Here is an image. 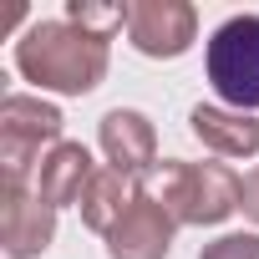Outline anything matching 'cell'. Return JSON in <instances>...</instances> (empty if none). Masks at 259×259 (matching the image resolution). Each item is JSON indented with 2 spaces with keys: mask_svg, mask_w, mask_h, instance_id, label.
<instances>
[{
  "mask_svg": "<svg viewBox=\"0 0 259 259\" xmlns=\"http://www.w3.org/2000/svg\"><path fill=\"white\" fill-rule=\"evenodd\" d=\"M112 66V41L81 31L76 21L56 16V21H31L16 36V71L36 87V92H56V97H87L107 81Z\"/></svg>",
  "mask_w": 259,
  "mask_h": 259,
  "instance_id": "cell-1",
  "label": "cell"
},
{
  "mask_svg": "<svg viewBox=\"0 0 259 259\" xmlns=\"http://www.w3.org/2000/svg\"><path fill=\"white\" fill-rule=\"evenodd\" d=\"M158 198L178 219V229H213L229 213H239V178L224 163L168 158L158 168Z\"/></svg>",
  "mask_w": 259,
  "mask_h": 259,
  "instance_id": "cell-2",
  "label": "cell"
},
{
  "mask_svg": "<svg viewBox=\"0 0 259 259\" xmlns=\"http://www.w3.org/2000/svg\"><path fill=\"white\" fill-rule=\"evenodd\" d=\"M203 76L219 92V107L234 112H259V16L239 11L213 26L203 46Z\"/></svg>",
  "mask_w": 259,
  "mask_h": 259,
  "instance_id": "cell-3",
  "label": "cell"
},
{
  "mask_svg": "<svg viewBox=\"0 0 259 259\" xmlns=\"http://www.w3.org/2000/svg\"><path fill=\"white\" fill-rule=\"evenodd\" d=\"M61 107L31 92H11L0 102V183H36L41 158L66 143L61 138Z\"/></svg>",
  "mask_w": 259,
  "mask_h": 259,
  "instance_id": "cell-4",
  "label": "cell"
},
{
  "mask_svg": "<svg viewBox=\"0 0 259 259\" xmlns=\"http://www.w3.org/2000/svg\"><path fill=\"white\" fill-rule=\"evenodd\" d=\"M127 41L148 61H178L198 41L193 0H133L127 6Z\"/></svg>",
  "mask_w": 259,
  "mask_h": 259,
  "instance_id": "cell-5",
  "label": "cell"
},
{
  "mask_svg": "<svg viewBox=\"0 0 259 259\" xmlns=\"http://www.w3.org/2000/svg\"><path fill=\"white\" fill-rule=\"evenodd\" d=\"M97 148H102V158H107L112 173L133 178V183H143L148 173L163 168V163H158V127H153V117L138 112V107H112V112H102V122H97Z\"/></svg>",
  "mask_w": 259,
  "mask_h": 259,
  "instance_id": "cell-6",
  "label": "cell"
},
{
  "mask_svg": "<svg viewBox=\"0 0 259 259\" xmlns=\"http://www.w3.org/2000/svg\"><path fill=\"white\" fill-rule=\"evenodd\" d=\"M56 244V208L31 183H0V249L6 259H41Z\"/></svg>",
  "mask_w": 259,
  "mask_h": 259,
  "instance_id": "cell-7",
  "label": "cell"
},
{
  "mask_svg": "<svg viewBox=\"0 0 259 259\" xmlns=\"http://www.w3.org/2000/svg\"><path fill=\"white\" fill-rule=\"evenodd\" d=\"M173 239H178V219L163 208L153 188H138V198L107 234V259H168Z\"/></svg>",
  "mask_w": 259,
  "mask_h": 259,
  "instance_id": "cell-8",
  "label": "cell"
},
{
  "mask_svg": "<svg viewBox=\"0 0 259 259\" xmlns=\"http://www.w3.org/2000/svg\"><path fill=\"white\" fill-rule=\"evenodd\" d=\"M92 178H97L92 153H87L81 143H56V148L41 158L31 188L41 193V203H51V208L61 213V208H81V193L92 188Z\"/></svg>",
  "mask_w": 259,
  "mask_h": 259,
  "instance_id": "cell-9",
  "label": "cell"
},
{
  "mask_svg": "<svg viewBox=\"0 0 259 259\" xmlns=\"http://www.w3.org/2000/svg\"><path fill=\"white\" fill-rule=\"evenodd\" d=\"M188 133L213 153V158H254L259 153V117L219 107V102H198L188 112Z\"/></svg>",
  "mask_w": 259,
  "mask_h": 259,
  "instance_id": "cell-10",
  "label": "cell"
},
{
  "mask_svg": "<svg viewBox=\"0 0 259 259\" xmlns=\"http://www.w3.org/2000/svg\"><path fill=\"white\" fill-rule=\"evenodd\" d=\"M138 188L143 183H133V178H122V173H112V168H97V178H92V188L81 193V224L92 229V234H112V224L127 213V203L138 198Z\"/></svg>",
  "mask_w": 259,
  "mask_h": 259,
  "instance_id": "cell-11",
  "label": "cell"
},
{
  "mask_svg": "<svg viewBox=\"0 0 259 259\" xmlns=\"http://www.w3.org/2000/svg\"><path fill=\"white\" fill-rule=\"evenodd\" d=\"M198 259H259V234H219L198 249Z\"/></svg>",
  "mask_w": 259,
  "mask_h": 259,
  "instance_id": "cell-12",
  "label": "cell"
},
{
  "mask_svg": "<svg viewBox=\"0 0 259 259\" xmlns=\"http://www.w3.org/2000/svg\"><path fill=\"white\" fill-rule=\"evenodd\" d=\"M239 208H244V219H249V224H259V163L239 178Z\"/></svg>",
  "mask_w": 259,
  "mask_h": 259,
  "instance_id": "cell-13",
  "label": "cell"
}]
</instances>
